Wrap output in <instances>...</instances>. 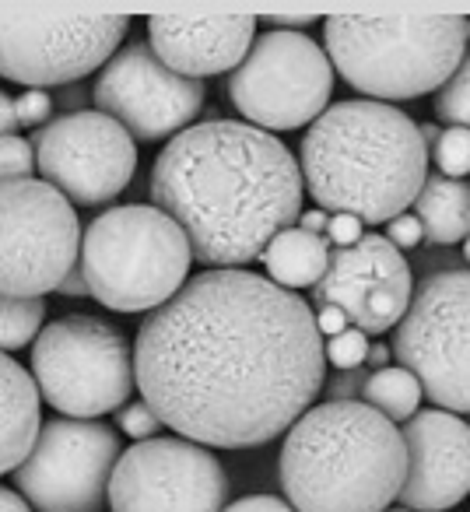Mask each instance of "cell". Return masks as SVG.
<instances>
[{"label": "cell", "instance_id": "1", "mask_svg": "<svg viewBox=\"0 0 470 512\" xmlns=\"http://www.w3.org/2000/svg\"><path fill=\"white\" fill-rule=\"evenodd\" d=\"M327 355L313 309L243 267L190 278L137 330L144 404L183 439L250 449L285 435L320 397Z\"/></svg>", "mask_w": 470, "mask_h": 512}, {"label": "cell", "instance_id": "2", "mask_svg": "<svg viewBox=\"0 0 470 512\" xmlns=\"http://www.w3.org/2000/svg\"><path fill=\"white\" fill-rule=\"evenodd\" d=\"M302 169L267 130L211 120L186 127L151 172L155 207L186 232L193 260L243 267L302 211Z\"/></svg>", "mask_w": 470, "mask_h": 512}, {"label": "cell", "instance_id": "3", "mask_svg": "<svg viewBox=\"0 0 470 512\" xmlns=\"http://www.w3.org/2000/svg\"><path fill=\"white\" fill-rule=\"evenodd\" d=\"M302 183L323 211L390 225L428 179L418 123L372 99L337 102L302 137Z\"/></svg>", "mask_w": 470, "mask_h": 512}, {"label": "cell", "instance_id": "4", "mask_svg": "<svg viewBox=\"0 0 470 512\" xmlns=\"http://www.w3.org/2000/svg\"><path fill=\"white\" fill-rule=\"evenodd\" d=\"M404 474V432L362 400L316 404L285 432L281 488L295 512H386Z\"/></svg>", "mask_w": 470, "mask_h": 512}, {"label": "cell", "instance_id": "5", "mask_svg": "<svg viewBox=\"0 0 470 512\" xmlns=\"http://www.w3.org/2000/svg\"><path fill=\"white\" fill-rule=\"evenodd\" d=\"M327 60L372 102L439 92L470 43L460 15H334L323 22Z\"/></svg>", "mask_w": 470, "mask_h": 512}, {"label": "cell", "instance_id": "6", "mask_svg": "<svg viewBox=\"0 0 470 512\" xmlns=\"http://www.w3.org/2000/svg\"><path fill=\"white\" fill-rule=\"evenodd\" d=\"M190 264V239L162 207H113L81 235L78 267L88 295L116 313L162 309L186 285Z\"/></svg>", "mask_w": 470, "mask_h": 512}, {"label": "cell", "instance_id": "7", "mask_svg": "<svg viewBox=\"0 0 470 512\" xmlns=\"http://www.w3.org/2000/svg\"><path fill=\"white\" fill-rule=\"evenodd\" d=\"M32 376L50 407L67 418L120 411L134 390V351L127 337L95 316H67L39 330Z\"/></svg>", "mask_w": 470, "mask_h": 512}, {"label": "cell", "instance_id": "8", "mask_svg": "<svg viewBox=\"0 0 470 512\" xmlns=\"http://www.w3.org/2000/svg\"><path fill=\"white\" fill-rule=\"evenodd\" d=\"M81 225L46 179L0 183V295L43 299L78 267Z\"/></svg>", "mask_w": 470, "mask_h": 512}, {"label": "cell", "instance_id": "9", "mask_svg": "<svg viewBox=\"0 0 470 512\" xmlns=\"http://www.w3.org/2000/svg\"><path fill=\"white\" fill-rule=\"evenodd\" d=\"M393 355L449 414H470V271L432 274L411 295Z\"/></svg>", "mask_w": 470, "mask_h": 512}, {"label": "cell", "instance_id": "10", "mask_svg": "<svg viewBox=\"0 0 470 512\" xmlns=\"http://www.w3.org/2000/svg\"><path fill=\"white\" fill-rule=\"evenodd\" d=\"M334 67L302 32H264L228 78V99L257 130H299L327 113Z\"/></svg>", "mask_w": 470, "mask_h": 512}, {"label": "cell", "instance_id": "11", "mask_svg": "<svg viewBox=\"0 0 470 512\" xmlns=\"http://www.w3.org/2000/svg\"><path fill=\"white\" fill-rule=\"evenodd\" d=\"M120 460L116 428L88 418L46 421L15 470V484L39 512H99Z\"/></svg>", "mask_w": 470, "mask_h": 512}, {"label": "cell", "instance_id": "12", "mask_svg": "<svg viewBox=\"0 0 470 512\" xmlns=\"http://www.w3.org/2000/svg\"><path fill=\"white\" fill-rule=\"evenodd\" d=\"M127 29L123 15H0V78L36 88L78 81L116 57Z\"/></svg>", "mask_w": 470, "mask_h": 512}, {"label": "cell", "instance_id": "13", "mask_svg": "<svg viewBox=\"0 0 470 512\" xmlns=\"http://www.w3.org/2000/svg\"><path fill=\"white\" fill-rule=\"evenodd\" d=\"M225 470L190 439H144L120 453L109 477L113 512H221Z\"/></svg>", "mask_w": 470, "mask_h": 512}, {"label": "cell", "instance_id": "14", "mask_svg": "<svg viewBox=\"0 0 470 512\" xmlns=\"http://www.w3.org/2000/svg\"><path fill=\"white\" fill-rule=\"evenodd\" d=\"M36 165L53 190L74 204H106L137 169L134 137L99 109H81L36 134Z\"/></svg>", "mask_w": 470, "mask_h": 512}, {"label": "cell", "instance_id": "15", "mask_svg": "<svg viewBox=\"0 0 470 512\" xmlns=\"http://www.w3.org/2000/svg\"><path fill=\"white\" fill-rule=\"evenodd\" d=\"M99 113L113 116L137 141H162L183 134V127L204 106V85L169 71L148 43L120 50L95 81Z\"/></svg>", "mask_w": 470, "mask_h": 512}, {"label": "cell", "instance_id": "16", "mask_svg": "<svg viewBox=\"0 0 470 512\" xmlns=\"http://www.w3.org/2000/svg\"><path fill=\"white\" fill-rule=\"evenodd\" d=\"M313 292L320 306H341L355 330L369 337L404 320L414 281L404 253L386 235H362L355 246L330 249V267Z\"/></svg>", "mask_w": 470, "mask_h": 512}, {"label": "cell", "instance_id": "17", "mask_svg": "<svg viewBox=\"0 0 470 512\" xmlns=\"http://www.w3.org/2000/svg\"><path fill=\"white\" fill-rule=\"evenodd\" d=\"M407 474L400 502L411 512H446L470 495V425L449 411H418L404 428Z\"/></svg>", "mask_w": 470, "mask_h": 512}, {"label": "cell", "instance_id": "18", "mask_svg": "<svg viewBox=\"0 0 470 512\" xmlns=\"http://www.w3.org/2000/svg\"><path fill=\"white\" fill-rule=\"evenodd\" d=\"M257 43L250 15H155L148 18V46L169 71L183 78H211L235 71Z\"/></svg>", "mask_w": 470, "mask_h": 512}, {"label": "cell", "instance_id": "19", "mask_svg": "<svg viewBox=\"0 0 470 512\" xmlns=\"http://www.w3.org/2000/svg\"><path fill=\"white\" fill-rule=\"evenodd\" d=\"M39 386L0 351V474L18 470L39 435Z\"/></svg>", "mask_w": 470, "mask_h": 512}, {"label": "cell", "instance_id": "20", "mask_svg": "<svg viewBox=\"0 0 470 512\" xmlns=\"http://www.w3.org/2000/svg\"><path fill=\"white\" fill-rule=\"evenodd\" d=\"M264 267L274 285L288 288H316L330 267V246L323 235L302 232V228H285L264 249Z\"/></svg>", "mask_w": 470, "mask_h": 512}, {"label": "cell", "instance_id": "21", "mask_svg": "<svg viewBox=\"0 0 470 512\" xmlns=\"http://www.w3.org/2000/svg\"><path fill=\"white\" fill-rule=\"evenodd\" d=\"M414 218L425 228V239L453 246L470 239V183L463 179L432 176L414 197Z\"/></svg>", "mask_w": 470, "mask_h": 512}, {"label": "cell", "instance_id": "22", "mask_svg": "<svg viewBox=\"0 0 470 512\" xmlns=\"http://www.w3.org/2000/svg\"><path fill=\"white\" fill-rule=\"evenodd\" d=\"M365 404L376 407L379 414H386L390 421H404L418 414V404L425 397L418 376L411 369H376L362 386Z\"/></svg>", "mask_w": 470, "mask_h": 512}, {"label": "cell", "instance_id": "23", "mask_svg": "<svg viewBox=\"0 0 470 512\" xmlns=\"http://www.w3.org/2000/svg\"><path fill=\"white\" fill-rule=\"evenodd\" d=\"M43 299H15L0 295V351H18L32 344L43 327Z\"/></svg>", "mask_w": 470, "mask_h": 512}, {"label": "cell", "instance_id": "24", "mask_svg": "<svg viewBox=\"0 0 470 512\" xmlns=\"http://www.w3.org/2000/svg\"><path fill=\"white\" fill-rule=\"evenodd\" d=\"M435 116L449 127L470 130V46L456 71L446 78V85L435 92Z\"/></svg>", "mask_w": 470, "mask_h": 512}, {"label": "cell", "instance_id": "25", "mask_svg": "<svg viewBox=\"0 0 470 512\" xmlns=\"http://www.w3.org/2000/svg\"><path fill=\"white\" fill-rule=\"evenodd\" d=\"M435 165L446 179H463L470 172V130L446 127L435 141Z\"/></svg>", "mask_w": 470, "mask_h": 512}, {"label": "cell", "instance_id": "26", "mask_svg": "<svg viewBox=\"0 0 470 512\" xmlns=\"http://www.w3.org/2000/svg\"><path fill=\"white\" fill-rule=\"evenodd\" d=\"M32 169H36V148L25 137H0V183L32 179Z\"/></svg>", "mask_w": 470, "mask_h": 512}, {"label": "cell", "instance_id": "27", "mask_svg": "<svg viewBox=\"0 0 470 512\" xmlns=\"http://www.w3.org/2000/svg\"><path fill=\"white\" fill-rule=\"evenodd\" d=\"M323 355H327V362L334 365V369H358V365L365 362V355H369V337H365L362 330L348 327L344 334L330 337V341L323 344Z\"/></svg>", "mask_w": 470, "mask_h": 512}, {"label": "cell", "instance_id": "28", "mask_svg": "<svg viewBox=\"0 0 470 512\" xmlns=\"http://www.w3.org/2000/svg\"><path fill=\"white\" fill-rule=\"evenodd\" d=\"M116 425H120L130 439L144 442V439H155V428L162 425V421H158V414L151 411L144 400H134V404H123L120 411H116Z\"/></svg>", "mask_w": 470, "mask_h": 512}, {"label": "cell", "instance_id": "29", "mask_svg": "<svg viewBox=\"0 0 470 512\" xmlns=\"http://www.w3.org/2000/svg\"><path fill=\"white\" fill-rule=\"evenodd\" d=\"M50 109H53V102L46 92H25L22 99L15 102V116L22 127H39V123H46L50 120Z\"/></svg>", "mask_w": 470, "mask_h": 512}, {"label": "cell", "instance_id": "30", "mask_svg": "<svg viewBox=\"0 0 470 512\" xmlns=\"http://www.w3.org/2000/svg\"><path fill=\"white\" fill-rule=\"evenodd\" d=\"M386 239L397 249H414L425 239V228H421V221L414 218V214H400V218H393L390 228H386Z\"/></svg>", "mask_w": 470, "mask_h": 512}, {"label": "cell", "instance_id": "31", "mask_svg": "<svg viewBox=\"0 0 470 512\" xmlns=\"http://www.w3.org/2000/svg\"><path fill=\"white\" fill-rule=\"evenodd\" d=\"M362 221L355 214H334L327 225V239L334 242V249H344V246H355L362 239Z\"/></svg>", "mask_w": 470, "mask_h": 512}, {"label": "cell", "instance_id": "32", "mask_svg": "<svg viewBox=\"0 0 470 512\" xmlns=\"http://www.w3.org/2000/svg\"><path fill=\"white\" fill-rule=\"evenodd\" d=\"M221 512H295L285 498H274V495H246L239 502H232L228 509Z\"/></svg>", "mask_w": 470, "mask_h": 512}, {"label": "cell", "instance_id": "33", "mask_svg": "<svg viewBox=\"0 0 470 512\" xmlns=\"http://www.w3.org/2000/svg\"><path fill=\"white\" fill-rule=\"evenodd\" d=\"M348 313H344L341 306H320V316H316V327H320V334L327 337H337V334H344L348 330Z\"/></svg>", "mask_w": 470, "mask_h": 512}, {"label": "cell", "instance_id": "34", "mask_svg": "<svg viewBox=\"0 0 470 512\" xmlns=\"http://www.w3.org/2000/svg\"><path fill=\"white\" fill-rule=\"evenodd\" d=\"M327 225H330V218H327V211H323V207H313V211H302L299 214V228H302V232L320 235V232H327Z\"/></svg>", "mask_w": 470, "mask_h": 512}, {"label": "cell", "instance_id": "35", "mask_svg": "<svg viewBox=\"0 0 470 512\" xmlns=\"http://www.w3.org/2000/svg\"><path fill=\"white\" fill-rule=\"evenodd\" d=\"M18 127V116H15V102L11 95L0 92V137H11V130Z\"/></svg>", "mask_w": 470, "mask_h": 512}, {"label": "cell", "instance_id": "36", "mask_svg": "<svg viewBox=\"0 0 470 512\" xmlns=\"http://www.w3.org/2000/svg\"><path fill=\"white\" fill-rule=\"evenodd\" d=\"M57 292L71 295V299H81V295H88V281H85V274H81V267H74V271L67 274L64 285H60Z\"/></svg>", "mask_w": 470, "mask_h": 512}, {"label": "cell", "instance_id": "37", "mask_svg": "<svg viewBox=\"0 0 470 512\" xmlns=\"http://www.w3.org/2000/svg\"><path fill=\"white\" fill-rule=\"evenodd\" d=\"M0 512H32V509L22 502V498L15 495V491L0 488Z\"/></svg>", "mask_w": 470, "mask_h": 512}, {"label": "cell", "instance_id": "38", "mask_svg": "<svg viewBox=\"0 0 470 512\" xmlns=\"http://www.w3.org/2000/svg\"><path fill=\"white\" fill-rule=\"evenodd\" d=\"M274 25H285V32H295V29H306V25H313L316 18L313 15H292V18H271Z\"/></svg>", "mask_w": 470, "mask_h": 512}, {"label": "cell", "instance_id": "39", "mask_svg": "<svg viewBox=\"0 0 470 512\" xmlns=\"http://www.w3.org/2000/svg\"><path fill=\"white\" fill-rule=\"evenodd\" d=\"M365 362L372 365V372H376V369H386V362H390V348H383V344H376V348H369V355H365Z\"/></svg>", "mask_w": 470, "mask_h": 512}, {"label": "cell", "instance_id": "40", "mask_svg": "<svg viewBox=\"0 0 470 512\" xmlns=\"http://www.w3.org/2000/svg\"><path fill=\"white\" fill-rule=\"evenodd\" d=\"M418 130H421V141H425V148H435V141H439L442 130L435 127V123H425V127H418Z\"/></svg>", "mask_w": 470, "mask_h": 512}, {"label": "cell", "instance_id": "41", "mask_svg": "<svg viewBox=\"0 0 470 512\" xmlns=\"http://www.w3.org/2000/svg\"><path fill=\"white\" fill-rule=\"evenodd\" d=\"M463 260H470V239H463Z\"/></svg>", "mask_w": 470, "mask_h": 512}, {"label": "cell", "instance_id": "42", "mask_svg": "<svg viewBox=\"0 0 470 512\" xmlns=\"http://www.w3.org/2000/svg\"><path fill=\"white\" fill-rule=\"evenodd\" d=\"M386 512H411V509H407V505H400V509H386Z\"/></svg>", "mask_w": 470, "mask_h": 512}]
</instances>
